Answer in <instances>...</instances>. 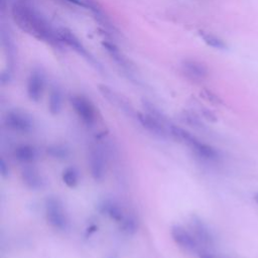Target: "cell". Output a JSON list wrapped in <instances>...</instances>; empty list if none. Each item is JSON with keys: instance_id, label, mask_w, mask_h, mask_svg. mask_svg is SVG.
Listing matches in <instances>:
<instances>
[{"instance_id": "obj_28", "label": "cell", "mask_w": 258, "mask_h": 258, "mask_svg": "<svg viewBox=\"0 0 258 258\" xmlns=\"http://www.w3.org/2000/svg\"><path fill=\"white\" fill-rule=\"evenodd\" d=\"M199 257L200 258H217L214 254H212V253H210L208 251H205V250L199 251Z\"/></svg>"}, {"instance_id": "obj_12", "label": "cell", "mask_w": 258, "mask_h": 258, "mask_svg": "<svg viewBox=\"0 0 258 258\" xmlns=\"http://www.w3.org/2000/svg\"><path fill=\"white\" fill-rule=\"evenodd\" d=\"M89 167L90 173L94 181L101 182L106 173L105 160L102 151L99 148H93L89 153Z\"/></svg>"}, {"instance_id": "obj_25", "label": "cell", "mask_w": 258, "mask_h": 258, "mask_svg": "<svg viewBox=\"0 0 258 258\" xmlns=\"http://www.w3.org/2000/svg\"><path fill=\"white\" fill-rule=\"evenodd\" d=\"M184 119L187 123H189L191 126L196 127V128H200L203 126L201 120L199 119V117L197 115H195L192 112H185L184 113Z\"/></svg>"}, {"instance_id": "obj_14", "label": "cell", "mask_w": 258, "mask_h": 258, "mask_svg": "<svg viewBox=\"0 0 258 258\" xmlns=\"http://www.w3.org/2000/svg\"><path fill=\"white\" fill-rule=\"evenodd\" d=\"M21 179L23 184L32 191L41 190L44 187V179L42 175L39 173V171L34 168L26 166L21 171Z\"/></svg>"}, {"instance_id": "obj_5", "label": "cell", "mask_w": 258, "mask_h": 258, "mask_svg": "<svg viewBox=\"0 0 258 258\" xmlns=\"http://www.w3.org/2000/svg\"><path fill=\"white\" fill-rule=\"evenodd\" d=\"M136 117L143 128H145L150 133L160 137L166 138L169 132L170 124H166V121L160 120L157 117H154L148 113H136Z\"/></svg>"}, {"instance_id": "obj_29", "label": "cell", "mask_w": 258, "mask_h": 258, "mask_svg": "<svg viewBox=\"0 0 258 258\" xmlns=\"http://www.w3.org/2000/svg\"><path fill=\"white\" fill-rule=\"evenodd\" d=\"M67 1H69L71 3H74V4H77L79 6H84L85 7L84 1H81V0H67Z\"/></svg>"}, {"instance_id": "obj_21", "label": "cell", "mask_w": 258, "mask_h": 258, "mask_svg": "<svg viewBox=\"0 0 258 258\" xmlns=\"http://www.w3.org/2000/svg\"><path fill=\"white\" fill-rule=\"evenodd\" d=\"M200 37L205 44L216 50H227V45L219 37L209 34V32L200 31Z\"/></svg>"}, {"instance_id": "obj_3", "label": "cell", "mask_w": 258, "mask_h": 258, "mask_svg": "<svg viewBox=\"0 0 258 258\" xmlns=\"http://www.w3.org/2000/svg\"><path fill=\"white\" fill-rule=\"evenodd\" d=\"M45 208L47 220L53 228L61 231L68 228V216L62 201L58 197H48L45 203Z\"/></svg>"}, {"instance_id": "obj_11", "label": "cell", "mask_w": 258, "mask_h": 258, "mask_svg": "<svg viewBox=\"0 0 258 258\" xmlns=\"http://www.w3.org/2000/svg\"><path fill=\"white\" fill-rule=\"evenodd\" d=\"M172 237L174 241L185 250L196 251L199 248V241L195 235L191 234L189 231L184 229L181 226H173L171 230Z\"/></svg>"}, {"instance_id": "obj_7", "label": "cell", "mask_w": 258, "mask_h": 258, "mask_svg": "<svg viewBox=\"0 0 258 258\" xmlns=\"http://www.w3.org/2000/svg\"><path fill=\"white\" fill-rule=\"evenodd\" d=\"M5 124L8 128L20 133H28L34 128V122L24 112L13 110L9 111L5 116Z\"/></svg>"}, {"instance_id": "obj_13", "label": "cell", "mask_w": 258, "mask_h": 258, "mask_svg": "<svg viewBox=\"0 0 258 258\" xmlns=\"http://www.w3.org/2000/svg\"><path fill=\"white\" fill-rule=\"evenodd\" d=\"M99 91L104 98L106 100H108L109 103L118 107L120 110H122L127 115H130V116L135 115L136 116V112L134 111V109L130 105V103H128L127 100L122 98V97L120 95H118L114 90H112L111 88H109L105 85H100Z\"/></svg>"}, {"instance_id": "obj_30", "label": "cell", "mask_w": 258, "mask_h": 258, "mask_svg": "<svg viewBox=\"0 0 258 258\" xmlns=\"http://www.w3.org/2000/svg\"><path fill=\"white\" fill-rule=\"evenodd\" d=\"M254 200H255V202L258 204V193H256V194H255V196H254Z\"/></svg>"}, {"instance_id": "obj_2", "label": "cell", "mask_w": 258, "mask_h": 258, "mask_svg": "<svg viewBox=\"0 0 258 258\" xmlns=\"http://www.w3.org/2000/svg\"><path fill=\"white\" fill-rule=\"evenodd\" d=\"M170 134L179 141L185 142L201 158L206 160H217L219 158V152L211 145L201 141L196 136H194L184 128L171 124L169 127Z\"/></svg>"}, {"instance_id": "obj_10", "label": "cell", "mask_w": 258, "mask_h": 258, "mask_svg": "<svg viewBox=\"0 0 258 258\" xmlns=\"http://www.w3.org/2000/svg\"><path fill=\"white\" fill-rule=\"evenodd\" d=\"M181 68L187 78L192 81H203L208 75V68L200 61L194 59H185L181 63Z\"/></svg>"}, {"instance_id": "obj_9", "label": "cell", "mask_w": 258, "mask_h": 258, "mask_svg": "<svg viewBox=\"0 0 258 258\" xmlns=\"http://www.w3.org/2000/svg\"><path fill=\"white\" fill-rule=\"evenodd\" d=\"M45 75L41 70H34L28 79L26 85V92L29 100L34 102H39L42 98L45 90Z\"/></svg>"}, {"instance_id": "obj_19", "label": "cell", "mask_w": 258, "mask_h": 258, "mask_svg": "<svg viewBox=\"0 0 258 258\" xmlns=\"http://www.w3.org/2000/svg\"><path fill=\"white\" fill-rule=\"evenodd\" d=\"M102 211L116 223H121L125 218V213L123 209L115 202H105L102 206Z\"/></svg>"}, {"instance_id": "obj_23", "label": "cell", "mask_w": 258, "mask_h": 258, "mask_svg": "<svg viewBox=\"0 0 258 258\" xmlns=\"http://www.w3.org/2000/svg\"><path fill=\"white\" fill-rule=\"evenodd\" d=\"M62 179L69 188H76L79 184V172L76 168H68L63 172Z\"/></svg>"}, {"instance_id": "obj_1", "label": "cell", "mask_w": 258, "mask_h": 258, "mask_svg": "<svg viewBox=\"0 0 258 258\" xmlns=\"http://www.w3.org/2000/svg\"><path fill=\"white\" fill-rule=\"evenodd\" d=\"M11 15L22 31L53 47H61L58 31L53 30L47 19L35 7L24 2H16L11 7Z\"/></svg>"}, {"instance_id": "obj_20", "label": "cell", "mask_w": 258, "mask_h": 258, "mask_svg": "<svg viewBox=\"0 0 258 258\" xmlns=\"http://www.w3.org/2000/svg\"><path fill=\"white\" fill-rule=\"evenodd\" d=\"M1 40H2V46L4 48V52H5L6 56L10 60H14L15 53H16L15 44H14L13 38L10 34V30L5 28L4 26L1 27Z\"/></svg>"}, {"instance_id": "obj_15", "label": "cell", "mask_w": 258, "mask_h": 258, "mask_svg": "<svg viewBox=\"0 0 258 258\" xmlns=\"http://www.w3.org/2000/svg\"><path fill=\"white\" fill-rule=\"evenodd\" d=\"M192 228L195 233V237L200 243H203L205 245H213L214 243V237L209 229L208 226L198 217L192 218Z\"/></svg>"}, {"instance_id": "obj_24", "label": "cell", "mask_w": 258, "mask_h": 258, "mask_svg": "<svg viewBox=\"0 0 258 258\" xmlns=\"http://www.w3.org/2000/svg\"><path fill=\"white\" fill-rule=\"evenodd\" d=\"M47 152L54 158L58 159H64L67 158L70 154L69 149L63 145H52L47 148Z\"/></svg>"}, {"instance_id": "obj_6", "label": "cell", "mask_w": 258, "mask_h": 258, "mask_svg": "<svg viewBox=\"0 0 258 258\" xmlns=\"http://www.w3.org/2000/svg\"><path fill=\"white\" fill-rule=\"evenodd\" d=\"M71 104L77 113V115L83 120V122L89 126L95 122V108L93 104L86 97L81 95H74L71 97Z\"/></svg>"}, {"instance_id": "obj_8", "label": "cell", "mask_w": 258, "mask_h": 258, "mask_svg": "<svg viewBox=\"0 0 258 258\" xmlns=\"http://www.w3.org/2000/svg\"><path fill=\"white\" fill-rule=\"evenodd\" d=\"M103 48L108 53V55L111 57V59L118 64V66L128 75H134L135 74V67L134 64L131 63L121 51L120 49L112 42L104 41L102 43Z\"/></svg>"}, {"instance_id": "obj_4", "label": "cell", "mask_w": 258, "mask_h": 258, "mask_svg": "<svg viewBox=\"0 0 258 258\" xmlns=\"http://www.w3.org/2000/svg\"><path fill=\"white\" fill-rule=\"evenodd\" d=\"M58 36L62 44H64L66 46L70 47L73 51H75L78 55L83 57L87 62H89L92 66H94L97 70L101 69V64L97 61L89 51L84 47V45L81 43V41L73 34V32L67 28H60L58 30Z\"/></svg>"}, {"instance_id": "obj_22", "label": "cell", "mask_w": 258, "mask_h": 258, "mask_svg": "<svg viewBox=\"0 0 258 258\" xmlns=\"http://www.w3.org/2000/svg\"><path fill=\"white\" fill-rule=\"evenodd\" d=\"M138 228L137 220L132 215H126L124 220L120 223V229L127 235H133Z\"/></svg>"}, {"instance_id": "obj_26", "label": "cell", "mask_w": 258, "mask_h": 258, "mask_svg": "<svg viewBox=\"0 0 258 258\" xmlns=\"http://www.w3.org/2000/svg\"><path fill=\"white\" fill-rule=\"evenodd\" d=\"M0 173L3 178H6L9 176V168L6 164V161L3 158H0Z\"/></svg>"}, {"instance_id": "obj_17", "label": "cell", "mask_w": 258, "mask_h": 258, "mask_svg": "<svg viewBox=\"0 0 258 258\" xmlns=\"http://www.w3.org/2000/svg\"><path fill=\"white\" fill-rule=\"evenodd\" d=\"M38 152L37 149L28 144H21L17 146L14 150V157L19 163H22L24 165H28L34 163L37 159Z\"/></svg>"}, {"instance_id": "obj_16", "label": "cell", "mask_w": 258, "mask_h": 258, "mask_svg": "<svg viewBox=\"0 0 258 258\" xmlns=\"http://www.w3.org/2000/svg\"><path fill=\"white\" fill-rule=\"evenodd\" d=\"M85 7H87L92 14L94 15V17L96 18V20L98 21L101 25H103L104 27H106L107 29L110 30H115V26L113 25V23L111 22L109 16L106 14V12L103 10V8L99 5L98 2L94 1V0H83Z\"/></svg>"}, {"instance_id": "obj_18", "label": "cell", "mask_w": 258, "mask_h": 258, "mask_svg": "<svg viewBox=\"0 0 258 258\" xmlns=\"http://www.w3.org/2000/svg\"><path fill=\"white\" fill-rule=\"evenodd\" d=\"M63 109V95L59 88L54 87L49 97V110L53 115H58Z\"/></svg>"}, {"instance_id": "obj_27", "label": "cell", "mask_w": 258, "mask_h": 258, "mask_svg": "<svg viewBox=\"0 0 258 258\" xmlns=\"http://www.w3.org/2000/svg\"><path fill=\"white\" fill-rule=\"evenodd\" d=\"M204 94H205V97H206V98H207L208 100H210L211 102H214V103H220V102H221L220 99L218 98V97H217L215 94H213L212 92L206 90V91L204 92Z\"/></svg>"}]
</instances>
